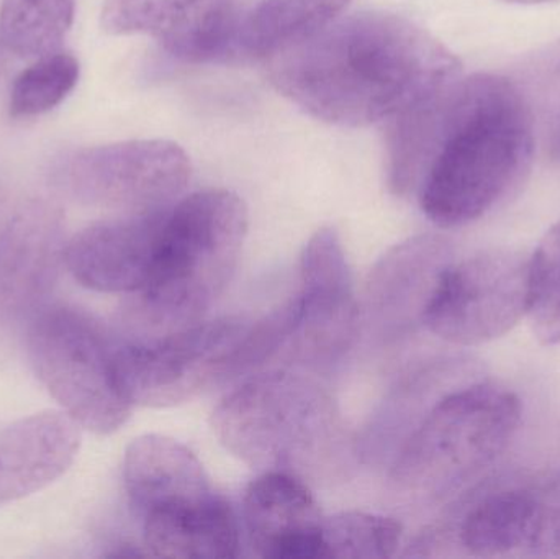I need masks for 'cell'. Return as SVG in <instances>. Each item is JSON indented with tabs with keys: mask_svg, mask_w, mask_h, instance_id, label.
<instances>
[{
	"mask_svg": "<svg viewBox=\"0 0 560 559\" xmlns=\"http://www.w3.org/2000/svg\"><path fill=\"white\" fill-rule=\"evenodd\" d=\"M249 328L245 318H203L161 337L115 338V368L125 397L133 407L167 409L242 376Z\"/></svg>",
	"mask_w": 560,
	"mask_h": 559,
	"instance_id": "cell-7",
	"label": "cell"
},
{
	"mask_svg": "<svg viewBox=\"0 0 560 559\" xmlns=\"http://www.w3.org/2000/svg\"><path fill=\"white\" fill-rule=\"evenodd\" d=\"M26 350L43 386L81 429L110 435L130 419L115 338L92 315L68 305L42 308L32 317Z\"/></svg>",
	"mask_w": 560,
	"mask_h": 559,
	"instance_id": "cell-6",
	"label": "cell"
},
{
	"mask_svg": "<svg viewBox=\"0 0 560 559\" xmlns=\"http://www.w3.org/2000/svg\"><path fill=\"white\" fill-rule=\"evenodd\" d=\"M523 94L533 117L541 120L548 153L560 160V42L549 46L533 62L528 92L523 91Z\"/></svg>",
	"mask_w": 560,
	"mask_h": 559,
	"instance_id": "cell-25",
	"label": "cell"
},
{
	"mask_svg": "<svg viewBox=\"0 0 560 559\" xmlns=\"http://www.w3.org/2000/svg\"><path fill=\"white\" fill-rule=\"evenodd\" d=\"M124 486L140 519L217 492L199 458L183 443L161 435L140 436L128 445Z\"/></svg>",
	"mask_w": 560,
	"mask_h": 559,
	"instance_id": "cell-17",
	"label": "cell"
},
{
	"mask_svg": "<svg viewBox=\"0 0 560 559\" xmlns=\"http://www.w3.org/2000/svg\"><path fill=\"white\" fill-rule=\"evenodd\" d=\"M235 0H107L102 28L110 35H147L186 62L215 61L236 53Z\"/></svg>",
	"mask_w": 560,
	"mask_h": 559,
	"instance_id": "cell-11",
	"label": "cell"
},
{
	"mask_svg": "<svg viewBox=\"0 0 560 559\" xmlns=\"http://www.w3.org/2000/svg\"><path fill=\"white\" fill-rule=\"evenodd\" d=\"M81 66L71 53L59 51L36 58L16 75L10 92V115L32 118L58 107L78 85Z\"/></svg>",
	"mask_w": 560,
	"mask_h": 559,
	"instance_id": "cell-23",
	"label": "cell"
},
{
	"mask_svg": "<svg viewBox=\"0 0 560 559\" xmlns=\"http://www.w3.org/2000/svg\"><path fill=\"white\" fill-rule=\"evenodd\" d=\"M65 213L56 203H23L0 232V322L42 311L65 265Z\"/></svg>",
	"mask_w": 560,
	"mask_h": 559,
	"instance_id": "cell-12",
	"label": "cell"
},
{
	"mask_svg": "<svg viewBox=\"0 0 560 559\" xmlns=\"http://www.w3.org/2000/svg\"><path fill=\"white\" fill-rule=\"evenodd\" d=\"M459 538L474 557L560 558V509L526 492H500L466 515Z\"/></svg>",
	"mask_w": 560,
	"mask_h": 559,
	"instance_id": "cell-16",
	"label": "cell"
},
{
	"mask_svg": "<svg viewBox=\"0 0 560 559\" xmlns=\"http://www.w3.org/2000/svg\"><path fill=\"white\" fill-rule=\"evenodd\" d=\"M444 243L436 236H417L388 249L368 279L369 312L385 331L404 330L417 318L443 271Z\"/></svg>",
	"mask_w": 560,
	"mask_h": 559,
	"instance_id": "cell-18",
	"label": "cell"
},
{
	"mask_svg": "<svg viewBox=\"0 0 560 559\" xmlns=\"http://www.w3.org/2000/svg\"><path fill=\"white\" fill-rule=\"evenodd\" d=\"M430 151L418 197L441 229L476 222L525 179L536 150V121L522 88L474 74L447 85L428 114Z\"/></svg>",
	"mask_w": 560,
	"mask_h": 559,
	"instance_id": "cell-2",
	"label": "cell"
},
{
	"mask_svg": "<svg viewBox=\"0 0 560 559\" xmlns=\"http://www.w3.org/2000/svg\"><path fill=\"white\" fill-rule=\"evenodd\" d=\"M323 521L308 482L290 473H259L243 496L246 538L259 558L325 559Z\"/></svg>",
	"mask_w": 560,
	"mask_h": 559,
	"instance_id": "cell-14",
	"label": "cell"
},
{
	"mask_svg": "<svg viewBox=\"0 0 560 559\" xmlns=\"http://www.w3.org/2000/svg\"><path fill=\"white\" fill-rule=\"evenodd\" d=\"M269 78L303 112L339 127L392 120L463 75L459 59L395 13L338 16L269 56Z\"/></svg>",
	"mask_w": 560,
	"mask_h": 559,
	"instance_id": "cell-1",
	"label": "cell"
},
{
	"mask_svg": "<svg viewBox=\"0 0 560 559\" xmlns=\"http://www.w3.org/2000/svg\"><path fill=\"white\" fill-rule=\"evenodd\" d=\"M349 2L351 0H262L240 22L236 53L269 58L338 19Z\"/></svg>",
	"mask_w": 560,
	"mask_h": 559,
	"instance_id": "cell-20",
	"label": "cell"
},
{
	"mask_svg": "<svg viewBox=\"0 0 560 559\" xmlns=\"http://www.w3.org/2000/svg\"><path fill=\"white\" fill-rule=\"evenodd\" d=\"M290 307V328L280 354L299 366H331L354 343L359 304L352 272L336 230L322 229L300 258V291Z\"/></svg>",
	"mask_w": 560,
	"mask_h": 559,
	"instance_id": "cell-10",
	"label": "cell"
},
{
	"mask_svg": "<svg viewBox=\"0 0 560 559\" xmlns=\"http://www.w3.org/2000/svg\"><path fill=\"white\" fill-rule=\"evenodd\" d=\"M322 537L325 559H387L398 554L404 527L385 515L339 512L325 517Z\"/></svg>",
	"mask_w": 560,
	"mask_h": 559,
	"instance_id": "cell-22",
	"label": "cell"
},
{
	"mask_svg": "<svg viewBox=\"0 0 560 559\" xmlns=\"http://www.w3.org/2000/svg\"><path fill=\"white\" fill-rule=\"evenodd\" d=\"M81 427L62 410H45L0 430V508L61 478L81 449Z\"/></svg>",
	"mask_w": 560,
	"mask_h": 559,
	"instance_id": "cell-15",
	"label": "cell"
},
{
	"mask_svg": "<svg viewBox=\"0 0 560 559\" xmlns=\"http://www.w3.org/2000/svg\"><path fill=\"white\" fill-rule=\"evenodd\" d=\"M520 422L522 403L505 387L486 383L454 391L401 443L390 481L405 494H447L492 465Z\"/></svg>",
	"mask_w": 560,
	"mask_h": 559,
	"instance_id": "cell-5",
	"label": "cell"
},
{
	"mask_svg": "<svg viewBox=\"0 0 560 559\" xmlns=\"http://www.w3.org/2000/svg\"><path fill=\"white\" fill-rule=\"evenodd\" d=\"M526 317L542 345L560 343V220L529 258V304Z\"/></svg>",
	"mask_w": 560,
	"mask_h": 559,
	"instance_id": "cell-24",
	"label": "cell"
},
{
	"mask_svg": "<svg viewBox=\"0 0 560 559\" xmlns=\"http://www.w3.org/2000/svg\"><path fill=\"white\" fill-rule=\"evenodd\" d=\"M219 442L258 473L332 482L351 468L354 442L338 403L318 381L287 368L255 374L212 414Z\"/></svg>",
	"mask_w": 560,
	"mask_h": 559,
	"instance_id": "cell-3",
	"label": "cell"
},
{
	"mask_svg": "<svg viewBox=\"0 0 560 559\" xmlns=\"http://www.w3.org/2000/svg\"><path fill=\"white\" fill-rule=\"evenodd\" d=\"M167 210L127 213L85 226L66 243V268L92 291L137 294L153 275Z\"/></svg>",
	"mask_w": 560,
	"mask_h": 559,
	"instance_id": "cell-13",
	"label": "cell"
},
{
	"mask_svg": "<svg viewBox=\"0 0 560 559\" xmlns=\"http://www.w3.org/2000/svg\"><path fill=\"white\" fill-rule=\"evenodd\" d=\"M74 0H2L0 42L23 58L59 51L72 22Z\"/></svg>",
	"mask_w": 560,
	"mask_h": 559,
	"instance_id": "cell-21",
	"label": "cell"
},
{
	"mask_svg": "<svg viewBox=\"0 0 560 559\" xmlns=\"http://www.w3.org/2000/svg\"><path fill=\"white\" fill-rule=\"evenodd\" d=\"M189 156L167 140H128L69 151L56 161V189L82 206L127 213L170 209L189 184Z\"/></svg>",
	"mask_w": 560,
	"mask_h": 559,
	"instance_id": "cell-8",
	"label": "cell"
},
{
	"mask_svg": "<svg viewBox=\"0 0 560 559\" xmlns=\"http://www.w3.org/2000/svg\"><path fill=\"white\" fill-rule=\"evenodd\" d=\"M245 200L200 190L167 210L148 284L124 308L128 340L161 337L206 318L235 276L248 235Z\"/></svg>",
	"mask_w": 560,
	"mask_h": 559,
	"instance_id": "cell-4",
	"label": "cell"
},
{
	"mask_svg": "<svg viewBox=\"0 0 560 559\" xmlns=\"http://www.w3.org/2000/svg\"><path fill=\"white\" fill-rule=\"evenodd\" d=\"M141 524L143 548L150 557L232 559L242 550L238 519L219 492L202 501L151 512Z\"/></svg>",
	"mask_w": 560,
	"mask_h": 559,
	"instance_id": "cell-19",
	"label": "cell"
},
{
	"mask_svg": "<svg viewBox=\"0 0 560 559\" xmlns=\"http://www.w3.org/2000/svg\"><path fill=\"white\" fill-rule=\"evenodd\" d=\"M528 304L529 258L515 249H483L444 266L421 324L441 340L476 347L509 334Z\"/></svg>",
	"mask_w": 560,
	"mask_h": 559,
	"instance_id": "cell-9",
	"label": "cell"
},
{
	"mask_svg": "<svg viewBox=\"0 0 560 559\" xmlns=\"http://www.w3.org/2000/svg\"><path fill=\"white\" fill-rule=\"evenodd\" d=\"M503 2L522 3V5H533V3L555 2V0H503Z\"/></svg>",
	"mask_w": 560,
	"mask_h": 559,
	"instance_id": "cell-26",
	"label": "cell"
}]
</instances>
